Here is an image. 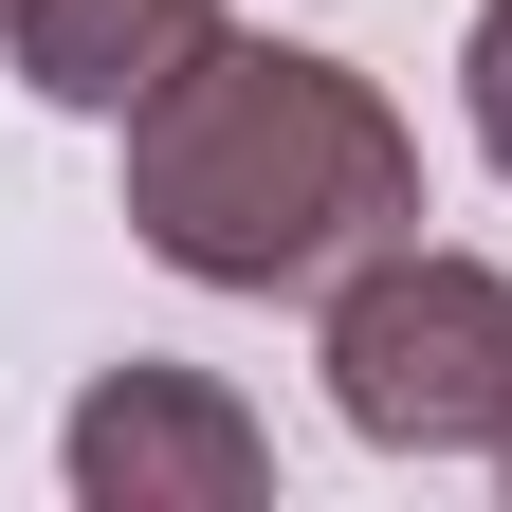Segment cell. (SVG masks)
Instances as JSON below:
<instances>
[{
  "label": "cell",
  "instance_id": "6",
  "mask_svg": "<svg viewBox=\"0 0 512 512\" xmlns=\"http://www.w3.org/2000/svg\"><path fill=\"white\" fill-rule=\"evenodd\" d=\"M494 494H512V439H494Z\"/></svg>",
  "mask_w": 512,
  "mask_h": 512
},
{
  "label": "cell",
  "instance_id": "1",
  "mask_svg": "<svg viewBox=\"0 0 512 512\" xmlns=\"http://www.w3.org/2000/svg\"><path fill=\"white\" fill-rule=\"evenodd\" d=\"M110 147H128V238L183 293H330L348 256L421 238V128L330 37H220Z\"/></svg>",
  "mask_w": 512,
  "mask_h": 512
},
{
  "label": "cell",
  "instance_id": "3",
  "mask_svg": "<svg viewBox=\"0 0 512 512\" xmlns=\"http://www.w3.org/2000/svg\"><path fill=\"white\" fill-rule=\"evenodd\" d=\"M55 476H74V512H256V494H275V421H256L220 366L128 348V366L74 384Z\"/></svg>",
  "mask_w": 512,
  "mask_h": 512
},
{
  "label": "cell",
  "instance_id": "5",
  "mask_svg": "<svg viewBox=\"0 0 512 512\" xmlns=\"http://www.w3.org/2000/svg\"><path fill=\"white\" fill-rule=\"evenodd\" d=\"M458 110H476V165L512 183V0H476V19H458Z\"/></svg>",
  "mask_w": 512,
  "mask_h": 512
},
{
  "label": "cell",
  "instance_id": "2",
  "mask_svg": "<svg viewBox=\"0 0 512 512\" xmlns=\"http://www.w3.org/2000/svg\"><path fill=\"white\" fill-rule=\"evenodd\" d=\"M311 366L366 458H494L512 439V275L458 238H384L311 293Z\"/></svg>",
  "mask_w": 512,
  "mask_h": 512
},
{
  "label": "cell",
  "instance_id": "4",
  "mask_svg": "<svg viewBox=\"0 0 512 512\" xmlns=\"http://www.w3.org/2000/svg\"><path fill=\"white\" fill-rule=\"evenodd\" d=\"M220 37H238L220 0H0L19 92H37V110H74V128H128L165 74H202Z\"/></svg>",
  "mask_w": 512,
  "mask_h": 512
}]
</instances>
